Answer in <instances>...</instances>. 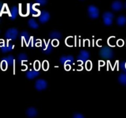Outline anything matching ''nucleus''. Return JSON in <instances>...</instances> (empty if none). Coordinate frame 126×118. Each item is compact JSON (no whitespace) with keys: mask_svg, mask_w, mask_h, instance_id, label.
I'll return each instance as SVG.
<instances>
[{"mask_svg":"<svg viewBox=\"0 0 126 118\" xmlns=\"http://www.w3.org/2000/svg\"><path fill=\"white\" fill-rule=\"evenodd\" d=\"M100 55L101 57L106 59H111L114 57V52L110 47L105 46L101 48L100 51Z\"/></svg>","mask_w":126,"mask_h":118,"instance_id":"obj_1","label":"nucleus"},{"mask_svg":"<svg viewBox=\"0 0 126 118\" xmlns=\"http://www.w3.org/2000/svg\"><path fill=\"white\" fill-rule=\"evenodd\" d=\"M19 35V31L16 28H11L8 29L6 32L4 37L8 39L14 41L17 39Z\"/></svg>","mask_w":126,"mask_h":118,"instance_id":"obj_2","label":"nucleus"},{"mask_svg":"<svg viewBox=\"0 0 126 118\" xmlns=\"http://www.w3.org/2000/svg\"><path fill=\"white\" fill-rule=\"evenodd\" d=\"M88 16L92 19H96L99 17L100 12L97 7L94 5H90L88 8Z\"/></svg>","mask_w":126,"mask_h":118,"instance_id":"obj_3","label":"nucleus"},{"mask_svg":"<svg viewBox=\"0 0 126 118\" xmlns=\"http://www.w3.org/2000/svg\"><path fill=\"white\" fill-rule=\"evenodd\" d=\"M114 14L111 12H105L103 14V22L106 26H110L112 24L114 19Z\"/></svg>","mask_w":126,"mask_h":118,"instance_id":"obj_4","label":"nucleus"},{"mask_svg":"<svg viewBox=\"0 0 126 118\" xmlns=\"http://www.w3.org/2000/svg\"><path fill=\"white\" fill-rule=\"evenodd\" d=\"M48 87V83L45 80L42 79H37L35 84V87L38 91H42L47 89Z\"/></svg>","mask_w":126,"mask_h":118,"instance_id":"obj_5","label":"nucleus"},{"mask_svg":"<svg viewBox=\"0 0 126 118\" xmlns=\"http://www.w3.org/2000/svg\"><path fill=\"white\" fill-rule=\"evenodd\" d=\"M60 63L65 65H70L74 62V58L72 55H67V56H62L59 59Z\"/></svg>","mask_w":126,"mask_h":118,"instance_id":"obj_6","label":"nucleus"},{"mask_svg":"<svg viewBox=\"0 0 126 118\" xmlns=\"http://www.w3.org/2000/svg\"><path fill=\"white\" fill-rule=\"evenodd\" d=\"M90 54L89 52L82 50L80 52L79 55L77 56V59H78V60L81 61L82 62H85L90 59Z\"/></svg>","mask_w":126,"mask_h":118,"instance_id":"obj_7","label":"nucleus"},{"mask_svg":"<svg viewBox=\"0 0 126 118\" xmlns=\"http://www.w3.org/2000/svg\"><path fill=\"white\" fill-rule=\"evenodd\" d=\"M50 19V14L48 12L42 11L39 16V21L41 24H45Z\"/></svg>","mask_w":126,"mask_h":118,"instance_id":"obj_8","label":"nucleus"},{"mask_svg":"<svg viewBox=\"0 0 126 118\" xmlns=\"http://www.w3.org/2000/svg\"><path fill=\"white\" fill-rule=\"evenodd\" d=\"M123 3L119 1V0H116L114 1L111 4V9L114 11H119L123 8Z\"/></svg>","mask_w":126,"mask_h":118,"instance_id":"obj_9","label":"nucleus"},{"mask_svg":"<svg viewBox=\"0 0 126 118\" xmlns=\"http://www.w3.org/2000/svg\"><path fill=\"white\" fill-rule=\"evenodd\" d=\"M26 115L29 118H35L38 115V111L34 107H30L26 110Z\"/></svg>","mask_w":126,"mask_h":118,"instance_id":"obj_10","label":"nucleus"},{"mask_svg":"<svg viewBox=\"0 0 126 118\" xmlns=\"http://www.w3.org/2000/svg\"><path fill=\"white\" fill-rule=\"evenodd\" d=\"M40 73L37 70L29 71L26 73V78L30 80H32V79H33L38 77L40 75Z\"/></svg>","mask_w":126,"mask_h":118,"instance_id":"obj_11","label":"nucleus"},{"mask_svg":"<svg viewBox=\"0 0 126 118\" xmlns=\"http://www.w3.org/2000/svg\"><path fill=\"white\" fill-rule=\"evenodd\" d=\"M53 46L52 44L48 43L45 46V47L42 48V52L46 55H49L53 52Z\"/></svg>","mask_w":126,"mask_h":118,"instance_id":"obj_12","label":"nucleus"},{"mask_svg":"<svg viewBox=\"0 0 126 118\" xmlns=\"http://www.w3.org/2000/svg\"><path fill=\"white\" fill-rule=\"evenodd\" d=\"M18 12H19V9H18L17 7L14 6L11 8V9L10 18L12 20H14L16 19L18 15Z\"/></svg>","mask_w":126,"mask_h":118,"instance_id":"obj_13","label":"nucleus"},{"mask_svg":"<svg viewBox=\"0 0 126 118\" xmlns=\"http://www.w3.org/2000/svg\"><path fill=\"white\" fill-rule=\"evenodd\" d=\"M49 38L52 39H60L62 38V34L58 31H53L49 33Z\"/></svg>","mask_w":126,"mask_h":118,"instance_id":"obj_14","label":"nucleus"},{"mask_svg":"<svg viewBox=\"0 0 126 118\" xmlns=\"http://www.w3.org/2000/svg\"><path fill=\"white\" fill-rule=\"evenodd\" d=\"M116 23L119 26H124L126 24V17L124 15H120L116 19Z\"/></svg>","mask_w":126,"mask_h":118,"instance_id":"obj_15","label":"nucleus"},{"mask_svg":"<svg viewBox=\"0 0 126 118\" xmlns=\"http://www.w3.org/2000/svg\"><path fill=\"white\" fill-rule=\"evenodd\" d=\"M28 24H29V26H30V28L32 29H38L39 28V25L37 24V22L35 20V19H29V22H28Z\"/></svg>","mask_w":126,"mask_h":118,"instance_id":"obj_16","label":"nucleus"},{"mask_svg":"<svg viewBox=\"0 0 126 118\" xmlns=\"http://www.w3.org/2000/svg\"><path fill=\"white\" fill-rule=\"evenodd\" d=\"M2 60H5L7 62V63H8V65L9 66V67H11L13 65V63H14V57L13 55H9V56L3 58Z\"/></svg>","mask_w":126,"mask_h":118,"instance_id":"obj_17","label":"nucleus"},{"mask_svg":"<svg viewBox=\"0 0 126 118\" xmlns=\"http://www.w3.org/2000/svg\"><path fill=\"white\" fill-rule=\"evenodd\" d=\"M13 49V45L12 44H8V45L4 46L1 47V52L3 53H7L9 52L12 51Z\"/></svg>","mask_w":126,"mask_h":118,"instance_id":"obj_18","label":"nucleus"},{"mask_svg":"<svg viewBox=\"0 0 126 118\" xmlns=\"http://www.w3.org/2000/svg\"><path fill=\"white\" fill-rule=\"evenodd\" d=\"M20 38L25 42V43H27L29 42V38H30V35L26 31H24V32H22L20 33Z\"/></svg>","mask_w":126,"mask_h":118,"instance_id":"obj_19","label":"nucleus"},{"mask_svg":"<svg viewBox=\"0 0 126 118\" xmlns=\"http://www.w3.org/2000/svg\"><path fill=\"white\" fill-rule=\"evenodd\" d=\"M118 81L122 85H126V73H122L119 76Z\"/></svg>","mask_w":126,"mask_h":118,"instance_id":"obj_20","label":"nucleus"},{"mask_svg":"<svg viewBox=\"0 0 126 118\" xmlns=\"http://www.w3.org/2000/svg\"><path fill=\"white\" fill-rule=\"evenodd\" d=\"M18 62L22 63L23 62H26L28 59V56L25 53H21L18 55Z\"/></svg>","mask_w":126,"mask_h":118,"instance_id":"obj_21","label":"nucleus"},{"mask_svg":"<svg viewBox=\"0 0 126 118\" xmlns=\"http://www.w3.org/2000/svg\"><path fill=\"white\" fill-rule=\"evenodd\" d=\"M29 9L32 15H35V16H37L38 15V11H37V9L34 8V6L32 4H29Z\"/></svg>","mask_w":126,"mask_h":118,"instance_id":"obj_22","label":"nucleus"},{"mask_svg":"<svg viewBox=\"0 0 126 118\" xmlns=\"http://www.w3.org/2000/svg\"><path fill=\"white\" fill-rule=\"evenodd\" d=\"M35 1L41 6H45L48 3V0H35Z\"/></svg>","mask_w":126,"mask_h":118,"instance_id":"obj_23","label":"nucleus"},{"mask_svg":"<svg viewBox=\"0 0 126 118\" xmlns=\"http://www.w3.org/2000/svg\"><path fill=\"white\" fill-rule=\"evenodd\" d=\"M8 63H7V62H6L5 60H2V62L1 63V67L2 70H6L7 68V67H8Z\"/></svg>","mask_w":126,"mask_h":118,"instance_id":"obj_24","label":"nucleus"},{"mask_svg":"<svg viewBox=\"0 0 126 118\" xmlns=\"http://www.w3.org/2000/svg\"><path fill=\"white\" fill-rule=\"evenodd\" d=\"M120 68L121 70L123 71L124 73H126V62H122L120 63Z\"/></svg>","mask_w":126,"mask_h":118,"instance_id":"obj_25","label":"nucleus"},{"mask_svg":"<svg viewBox=\"0 0 126 118\" xmlns=\"http://www.w3.org/2000/svg\"><path fill=\"white\" fill-rule=\"evenodd\" d=\"M42 67H43L44 70H47L48 69V67H49V63L47 60H45L42 63Z\"/></svg>","mask_w":126,"mask_h":118,"instance_id":"obj_26","label":"nucleus"},{"mask_svg":"<svg viewBox=\"0 0 126 118\" xmlns=\"http://www.w3.org/2000/svg\"><path fill=\"white\" fill-rule=\"evenodd\" d=\"M73 118H84V116L80 113H75L73 116Z\"/></svg>","mask_w":126,"mask_h":118,"instance_id":"obj_27","label":"nucleus"},{"mask_svg":"<svg viewBox=\"0 0 126 118\" xmlns=\"http://www.w3.org/2000/svg\"><path fill=\"white\" fill-rule=\"evenodd\" d=\"M52 46L56 47L59 44V41H58V39H53V41L51 43Z\"/></svg>","mask_w":126,"mask_h":118,"instance_id":"obj_28","label":"nucleus"},{"mask_svg":"<svg viewBox=\"0 0 126 118\" xmlns=\"http://www.w3.org/2000/svg\"><path fill=\"white\" fill-rule=\"evenodd\" d=\"M34 67H35V69L36 70H38V69H39V68H40V63H39V62H38V61H36V62H35Z\"/></svg>","mask_w":126,"mask_h":118,"instance_id":"obj_29","label":"nucleus"},{"mask_svg":"<svg viewBox=\"0 0 126 118\" xmlns=\"http://www.w3.org/2000/svg\"><path fill=\"white\" fill-rule=\"evenodd\" d=\"M92 67V62H90V61H88V62H87V64H86V67H87V70H89V67Z\"/></svg>","mask_w":126,"mask_h":118,"instance_id":"obj_30","label":"nucleus"},{"mask_svg":"<svg viewBox=\"0 0 126 118\" xmlns=\"http://www.w3.org/2000/svg\"><path fill=\"white\" fill-rule=\"evenodd\" d=\"M125 7H126V4H125Z\"/></svg>","mask_w":126,"mask_h":118,"instance_id":"obj_31","label":"nucleus"},{"mask_svg":"<svg viewBox=\"0 0 126 118\" xmlns=\"http://www.w3.org/2000/svg\"></svg>","mask_w":126,"mask_h":118,"instance_id":"obj_32","label":"nucleus"},{"mask_svg":"<svg viewBox=\"0 0 126 118\" xmlns=\"http://www.w3.org/2000/svg\"><path fill=\"white\" fill-rule=\"evenodd\" d=\"M0 33H1V30H0Z\"/></svg>","mask_w":126,"mask_h":118,"instance_id":"obj_33","label":"nucleus"}]
</instances>
